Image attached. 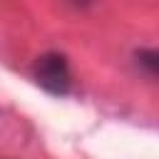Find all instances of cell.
Wrapping results in <instances>:
<instances>
[{
  "instance_id": "1",
  "label": "cell",
  "mask_w": 159,
  "mask_h": 159,
  "mask_svg": "<svg viewBox=\"0 0 159 159\" xmlns=\"http://www.w3.org/2000/svg\"><path fill=\"white\" fill-rule=\"evenodd\" d=\"M32 80L52 97H67L75 87V75L70 67V60L62 52H42L32 62Z\"/></svg>"
},
{
  "instance_id": "2",
  "label": "cell",
  "mask_w": 159,
  "mask_h": 159,
  "mask_svg": "<svg viewBox=\"0 0 159 159\" xmlns=\"http://www.w3.org/2000/svg\"><path fill=\"white\" fill-rule=\"evenodd\" d=\"M134 65L152 80L159 82V50L157 47H142L134 52Z\"/></svg>"
}]
</instances>
